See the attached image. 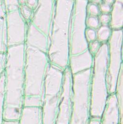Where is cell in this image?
<instances>
[{
	"label": "cell",
	"instance_id": "4fadbf2b",
	"mask_svg": "<svg viewBox=\"0 0 123 124\" xmlns=\"http://www.w3.org/2000/svg\"><path fill=\"white\" fill-rule=\"evenodd\" d=\"M111 26L114 30L121 29L123 26V2L116 1L114 3Z\"/></svg>",
	"mask_w": 123,
	"mask_h": 124
},
{
	"label": "cell",
	"instance_id": "603a6c76",
	"mask_svg": "<svg viewBox=\"0 0 123 124\" xmlns=\"http://www.w3.org/2000/svg\"><path fill=\"white\" fill-rule=\"evenodd\" d=\"M101 119L96 118H90L88 124H100Z\"/></svg>",
	"mask_w": 123,
	"mask_h": 124
},
{
	"label": "cell",
	"instance_id": "2e32d148",
	"mask_svg": "<svg viewBox=\"0 0 123 124\" xmlns=\"http://www.w3.org/2000/svg\"><path fill=\"white\" fill-rule=\"evenodd\" d=\"M86 36L87 39H88L89 41H94L96 36L95 31L92 29H88L86 30Z\"/></svg>",
	"mask_w": 123,
	"mask_h": 124
},
{
	"label": "cell",
	"instance_id": "d6986e66",
	"mask_svg": "<svg viewBox=\"0 0 123 124\" xmlns=\"http://www.w3.org/2000/svg\"><path fill=\"white\" fill-rule=\"evenodd\" d=\"M99 47V42L98 41H93L90 46V52L95 53Z\"/></svg>",
	"mask_w": 123,
	"mask_h": 124
},
{
	"label": "cell",
	"instance_id": "e0dca14e",
	"mask_svg": "<svg viewBox=\"0 0 123 124\" xmlns=\"http://www.w3.org/2000/svg\"><path fill=\"white\" fill-rule=\"evenodd\" d=\"M21 11L23 15V16L26 19L29 18L32 14V11L31 8H30L29 7L26 5H24L22 7Z\"/></svg>",
	"mask_w": 123,
	"mask_h": 124
},
{
	"label": "cell",
	"instance_id": "484cf974",
	"mask_svg": "<svg viewBox=\"0 0 123 124\" xmlns=\"http://www.w3.org/2000/svg\"><path fill=\"white\" fill-rule=\"evenodd\" d=\"M19 2L21 4H23L26 1V0H18Z\"/></svg>",
	"mask_w": 123,
	"mask_h": 124
},
{
	"label": "cell",
	"instance_id": "7402d4cb",
	"mask_svg": "<svg viewBox=\"0 0 123 124\" xmlns=\"http://www.w3.org/2000/svg\"><path fill=\"white\" fill-rule=\"evenodd\" d=\"M26 0L27 3V6L30 8H32L34 7L37 2V0Z\"/></svg>",
	"mask_w": 123,
	"mask_h": 124
},
{
	"label": "cell",
	"instance_id": "9c48e42d",
	"mask_svg": "<svg viewBox=\"0 0 123 124\" xmlns=\"http://www.w3.org/2000/svg\"><path fill=\"white\" fill-rule=\"evenodd\" d=\"M69 67L72 75L92 68L93 58L88 49L85 51L71 55L69 59Z\"/></svg>",
	"mask_w": 123,
	"mask_h": 124
},
{
	"label": "cell",
	"instance_id": "ffe728a7",
	"mask_svg": "<svg viewBox=\"0 0 123 124\" xmlns=\"http://www.w3.org/2000/svg\"><path fill=\"white\" fill-rule=\"evenodd\" d=\"M110 17L107 14H103L100 16V20L104 24H106L110 21Z\"/></svg>",
	"mask_w": 123,
	"mask_h": 124
},
{
	"label": "cell",
	"instance_id": "83f0119b",
	"mask_svg": "<svg viewBox=\"0 0 123 124\" xmlns=\"http://www.w3.org/2000/svg\"><path fill=\"white\" fill-rule=\"evenodd\" d=\"M116 1H120V2H123V0H116Z\"/></svg>",
	"mask_w": 123,
	"mask_h": 124
},
{
	"label": "cell",
	"instance_id": "30bf717a",
	"mask_svg": "<svg viewBox=\"0 0 123 124\" xmlns=\"http://www.w3.org/2000/svg\"><path fill=\"white\" fill-rule=\"evenodd\" d=\"M100 124H119V112L115 93L108 96Z\"/></svg>",
	"mask_w": 123,
	"mask_h": 124
},
{
	"label": "cell",
	"instance_id": "ac0fdd59",
	"mask_svg": "<svg viewBox=\"0 0 123 124\" xmlns=\"http://www.w3.org/2000/svg\"><path fill=\"white\" fill-rule=\"evenodd\" d=\"M88 10L90 15L96 16L99 13V9L97 6L94 4H91L88 7Z\"/></svg>",
	"mask_w": 123,
	"mask_h": 124
},
{
	"label": "cell",
	"instance_id": "cb8c5ba5",
	"mask_svg": "<svg viewBox=\"0 0 123 124\" xmlns=\"http://www.w3.org/2000/svg\"><path fill=\"white\" fill-rule=\"evenodd\" d=\"M3 124H18V121H10L4 120Z\"/></svg>",
	"mask_w": 123,
	"mask_h": 124
},
{
	"label": "cell",
	"instance_id": "52a82bcc",
	"mask_svg": "<svg viewBox=\"0 0 123 124\" xmlns=\"http://www.w3.org/2000/svg\"><path fill=\"white\" fill-rule=\"evenodd\" d=\"M72 74L68 66L64 70L56 124H69L72 106Z\"/></svg>",
	"mask_w": 123,
	"mask_h": 124
},
{
	"label": "cell",
	"instance_id": "8fae6325",
	"mask_svg": "<svg viewBox=\"0 0 123 124\" xmlns=\"http://www.w3.org/2000/svg\"><path fill=\"white\" fill-rule=\"evenodd\" d=\"M18 124H43L41 107H23Z\"/></svg>",
	"mask_w": 123,
	"mask_h": 124
},
{
	"label": "cell",
	"instance_id": "6da1fadb",
	"mask_svg": "<svg viewBox=\"0 0 123 124\" xmlns=\"http://www.w3.org/2000/svg\"><path fill=\"white\" fill-rule=\"evenodd\" d=\"M74 0H56L49 32L47 51L49 61L63 70L68 66L70 57L69 34Z\"/></svg>",
	"mask_w": 123,
	"mask_h": 124
},
{
	"label": "cell",
	"instance_id": "d4e9b609",
	"mask_svg": "<svg viewBox=\"0 0 123 124\" xmlns=\"http://www.w3.org/2000/svg\"><path fill=\"white\" fill-rule=\"evenodd\" d=\"M105 1L106 3H107L109 4V3H111L113 2L114 0H105Z\"/></svg>",
	"mask_w": 123,
	"mask_h": 124
},
{
	"label": "cell",
	"instance_id": "5bb4252c",
	"mask_svg": "<svg viewBox=\"0 0 123 124\" xmlns=\"http://www.w3.org/2000/svg\"><path fill=\"white\" fill-rule=\"evenodd\" d=\"M111 34L110 29L106 25H102L98 30L97 36L100 41L104 42L109 38Z\"/></svg>",
	"mask_w": 123,
	"mask_h": 124
},
{
	"label": "cell",
	"instance_id": "8992f818",
	"mask_svg": "<svg viewBox=\"0 0 123 124\" xmlns=\"http://www.w3.org/2000/svg\"><path fill=\"white\" fill-rule=\"evenodd\" d=\"M109 38L108 45V62L106 78L108 95L115 93L119 74L123 67L122 29L114 30Z\"/></svg>",
	"mask_w": 123,
	"mask_h": 124
},
{
	"label": "cell",
	"instance_id": "5b68a950",
	"mask_svg": "<svg viewBox=\"0 0 123 124\" xmlns=\"http://www.w3.org/2000/svg\"><path fill=\"white\" fill-rule=\"evenodd\" d=\"M87 0H74L70 18L69 46L71 55L81 53L88 49L86 36Z\"/></svg>",
	"mask_w": 123,
	"mask_h": 124
},
{
	"label": "cell",
	"instance_id": "7c38bea8",
	"mask_svg": "<svg viewBox=\"0 0 123 124\" xmlns=\"http://www.w3.org/2000/svg\"><path fill=\"white\" fill-rule=\"evenodd\" d=\"M123 67L119 74L115 94L116 97L119 112V124H123Z\"/></svg>",
	"mask_w": 123,
	"mask_h": 124
},
{
	"label": "cell",
	"instance_id": "3957f363",
	"mask_svg": "<svg viewBox=\"0 0 123 124\" xmlns=\"http://www.w3.org/2000/svg\"><path fill=\"white\" fill-rule=\"evenodd\" d=\"M92 68L72 75V106L69 124H88Z\"/></svg>",
	"mask_w": 123,
	"mask_h": 124
},
{
	"label": "cell",
	"instance_id": "44dd1931",
	"mask_svg": "<svg viewBox=\"0 0 123 124\" xmlns=\"http://www.w3.org/2000/svg\"><path fill=\"white\" fill-rule=\"evenodd\" d=\"M101 10L105 13H107L110 11V5L106 3H103L101 5Z\"/></svg>",
	"mask_w": 123,
	"mask_h": 124
},
{
	"label": "cell",
	"instance_id": "ba28073f",
	"mask_svg": "<svg viewBox=\"0 0 123 124\" xmlns=\"http://www.w3.org/2000/svg\"><path fill=\"white\" fill-rule=\"evenodd\" d=\"M37 24L39 29L46 35H48L53 12V0H38Z\"/></svg>",
	"mask_w": 123,
	"mask_h": 124
},
{
	"label": "cell",
	"instance_id": "7a4b0ae2",
	"mask_svg": "<svg viewBox=\"0 0 123 124\" xmlns=\"http://www.w3.org/2000/svg\"><path fill=\"white\" fill-rule=\"evenodd\" d=\"M108 62V46L103 44L96 52L90 83V117L101 119L108 96L106 73Z\"/></svg>",
	"mask_w": 123,
	"mask_h": 124
},
{
	"label": "cell",
	"instance_id": "277c9868",
	"mask_svg": "<svg viewBox=\"0 0 123 124\" xmlns=\"http://www.w3.org/2000/svg\"><path fill=\"white\" fill-rule=\"evenodd\" d=\"M64 70L50 62L48 64L41 105L43 124H56Z\"/></svg>",
	"mask_w": 123,
	"mask_h": 124
},
{
	"label": "cell",
	"instance_id": "4316f807",
	"mask_svg": "<svg viewBox=\"0 0 123 124\" xmlns=\"http://www.w3.org/2000/svg\"><path fill=\"white\" fill-rule=\"evenodd\" d=\"M93 1H94V2H100L101 0H92Z\"/></svg>",
	"mask_w": 123,
	"mask_h": 124
},
{
	"label": "cell",
	"instance_id": "9a60e30c",
	"mask_svg": "<svg viewBox=\"0 0 123 124\" xmlns=\"http://www.w3.org/2000/svg\"><path fill=\"white\" fill-rule=\"evenodd\" d=\"M86 21L87 25L92 28H96L99 24L98 19L94 16L89 17Z\"/></svg>",
	"mask_w": 123,
	"mask_h": 124
}]
</instances>
